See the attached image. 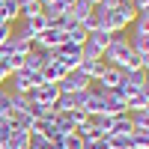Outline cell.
Here are the masks:
<instances>
[{
    "label": "cell",
    "mask_w": 149,
    "mask_h": 149,
    "mask_svg": "<svg viewBox=\"0 0 149 149\" xmlns=\"http://www.w3.org/2000/svg\"><path fill=\"white\" fill-rule=\"evenodd\" d=\"M134 18H137V9H134L131 3H122V6H110L104 12V21H102V30L107 33H122L128 27V24H134Z\"/></svg>",
    "instance_id": "cell-1"
},
{
    "label": "cell",
    "mask_w": 149,
    "mask_h": 149,
    "mask_svg": "<svg viewBox=\"0 0 149 149\" xmlns=\"http://www.w3.org/2000/svg\"><path fill=\"white\" fill-rule=\"evenodd\" d=\"M9 84H12V93H21V95H27V93H33V90H39V86H42L45 81H42V72L18 69V72H12Z\"/></svg>",
    "instance_id": "cell-2"
},
{
    "label": "cell",
    "mask_w": 149,
    "mask_h": 149,
    "mask_svg": "<svg viewBox=\"0 0 149 149\" xmlns=\"http://www.w3.org/2000/svg\"><path fill=\"white\" fill-rule=\"evenodd\" d=\"M131 54V45H128V36H122V33H113V39H110V45L104 48V54H102V60L107 66H122V60H125Z\"/></svg>",
    "instance_id": "cell-3"
},
{
    "label": "cell",
    "mask_w": 149,
    "mask_h": 149,
    "mask_svg": "<svg viewBox=\"0 0 149 149\" xmlns=\"http://www.w3.org/2000/svg\"><path fill=\"white\" fill-rule=\"evenodd\" d=\"M63 42H66V33L60 30L57 24H48V27H45V30H42L39 36H36V45H33V48H45V51H57V48L63 45Z\"/></svg>",
    "instance_id": "cell-4"
},
{
    "label": "cell",
    "mask_w": 149,
    "mask_h": 149,
    "mask_svg": "<svg viewBox=\"0 0 149 149\" xmlns=\"http://www.w3.org/2000/svg\"><path fill=\"white\" fill-rule=\"evenodd\" d=\"M57 86H60V93H84V90L93 86V81L86 78L81 69H74V72H66V78L60 81Z\"/></svg>",
    "instance_id": "cell-5"
},
{
    "label": "cell",
    "mask_w": 149,
    "mask_h": 149,
    "mask_svg": "<svg viewBox=\"0 0 149 149\" xmlns=\"http://www.w3.org/2000/svg\"><path fill=\"white\" fill-rule=\"evenodd\" d=\"M143 84H146V72L143 69H137V72H122V84L116 86V90L122 95H131V93H140Z\"/></svg>",
    "instance_id": "cell-6"
},
{
    "label": "cell",
    "mask_w": 149,
    "mask_h": 149,
    "mask_svg": "<svg viewBox=\"0 0 149 149\" xmlns=\"http://www.w3.org/2000/svg\"><path fill=\"white\" fill-rule=\"evenodd\" d=\"M27 98H30V102L45 104V107H54V104H57V98H60V86H57V84H42L39 90L27 93Z\"/></svg>",
    "instance_id": "cell-7"
},
{
    "label": "cell",
    "mask_w": 149,
    "mask_h": 149,
    "mask_svg": "<svg viewBox=\"0 0 149 149\" xmlns=\"http://www.w3.org/2000/svg\"><path fill=\"white\" fill-rule=\"evenodd\" d=\"M98 90H116V86L122 84V69L116 66H104V72L98 74V81H93Z\"/></svg>",
    "instance_id": "cell-8"
},
{
    "label": "cell",
    "mask_w": 149,
    "mask_h": 149,
    "mask_svg": "<svg viewBox=\"0 0 149 149\" xmlns=\"http://www.w3.org/2000/svg\"><path fill=\"white\" fill-rule=\"evenodd\" d=\"M104 12H107V6H104V3H95V6H90V12H86V18L81 21V27H84L86 33L98 30V27H102V21H104Z\"/></svg>",
    "instance_id": "cell-9"
},
{
    "label": "cell",
    "mask_w": 149,
    "mask_h": 149,
    "mask_svg": "<svg viewBox=\"0 0 149 149\" xmlns=\"http://www.w3.org/2000/svg\"><path fill=\"white\" fill-rule=\"evenodd\" d=\"M84 110H86V116H93V113H107V110H104V95H102V90H98V86H90Z\"/></svg>",
    "instance_id": "cell-10"
},
{
    "label": "cell",
    "mask_w": 149,
    "mask_h": 149,
    "mask_svg": "<svg viewBox=\"0 0 149 149\" xmlns=\"http://www.w3.org/2000/svg\"><path fill=\"white\" fill-rule=\"evenodd\" d=\"M63 78H66V69L60 66L57 60H51V63L42 69V81H45V84H60Z\"/></svg>",
    "instance_id": "cell-11"
},
{
    "label": "cell",
    "mask_w": 149,
    "mask_h": 149,
    "mask_svg": "<svg viewBox=\"0 0 149 149\" xmlns=\"http://www.w3.org/2000/svg\"><path fill=\"white\" fill-rule=\"evenodd\" d=\"M86 12H90V3H86V0H74V3H69V9H66V18L72 24H81L86 18Z\"/></svg>",
    "instance_id": "cell-12"
},
{
    "label": "cell",
    "mask_w": 149,
    "mask_h": 149,
    "mask_svg": "<svg viewBox=\"0 0 149 149\" xmlns=\"http://www.w3.org/2000/svg\"><path fill=\"white\" fill-rule=\"evenodd\" d=\"M66 9H69V3H66V0H51V3H45V6H42L45 18L51 21V24H54L57 18H63V15H66Z\"/></svg>",
    "instance_id": "cell-13"
},
{
    "label": "cell",
    "mask_w": 149,
    "mask_h": 149,
    "mask_svg": "<svg viewBox=\"0 0 149 149\" xmlns=\"http://www.w3.org/2000/svg\"><path fill=\"white\" fill-rule=\"evenodd\" d=\"M104 66H107L104 60H81V66H78V69H81L90 81H98V74L104 72Z\"/></svg>",
    "instance_id": "cell-14"
},
{
    "label": "cell",
    "mask_w": 149,
    "mask_h": 149,
    "mask_svg": "<svg viewBox=\"0 0 149 149\" xmlns=\"http://www.w3.org/2000/svg\"><path fill=\"white\" fill-rule=\"evenodd\" d=\"M90 125L95 128V134H98V137H102V134H110L113 116H110V113H93V116H90Z\"/></svg>",
    "instance_id": "cell-15"
},
{
    "label": "cell",
    "mask_w": 149,
    "mask_h": 149,
    "mask_svg": "<svg viewBox=\"0 0 149 149\" xmlns=\"http://www.w3.org/2000/svg\"><path fill=\"white\" fill-rule=\"evenodd\" d=\"M0 18H3L6 24H15L21 18V9H18L15 0H0Z\"/></svg>",
    "instance_id": "cell-16"
},
{
    "label": "cell",
    "mask_w": 149,
    "mask_h": 149,
    "mask_svg": "<svg viewBox=\"0 0 149 149\" xmlns=\"http://www.w3.org/2000/svg\"><path fill=\"white\" fill-rule=\"evenodd\" d=\"M54 128H57L60 134H72L74 128H78V122H74L72 113H60V110H57V116H54Z\"/></svg>",
    "instance_id": "cell-17"
},
{
    "label": "cell",
    "mask_w": 149,
    "mask_h": 149,
    "mask_svg": "<svg viewBox=\"0 0 149 149\" xmlns=\"http://www.w3.org/2000/svg\"><path fill=\"white\" fill-rule=\"evenodd\" d=\"M134 125H131V116L128 113H116L113 116V125H110V134H131Z\"/></svg>",
    "instance_id": "cell-18"
},
{
    "label": "cell",
    "mask_w": 149,
    "mask_h": 149,
    "mask_svg": "<svg viewBox=\"0 0 149 149\" xmlns=\"http://www.w3.org/2000/svg\"><path fill=\"white\" fill-rule=\"evenodd\" d=\"M30 146V131H12L9 140H6V149H27Z\"/></svg>",
    "instance_id": "cell-19"
},
{
    "label": "cell",
    "mask_w": 149,
    "mask_h": 149,
    "mask_svg": "<svg viewBox=\"0 0 149 149\" xmlns=\"http://www.w3.org/2000/svg\"><path fill=\"white\" fill-rule=\"evenodd\" d=\"M128 116H131L134 131H146L149 134V113H146V110H137V113H128Z\"/></svg>",
    "instance_id": "cell-20"
},
{
    "label": "cell",
    "mask_w": 149,
    "mask_h": 149,
    "mask_svg": "<svg viewBox=\"0 0 149 149\" xmlns=\"http://www.w3.org/2000/svg\"><path fill=\"white\" fill-rule=\"evenodd\" d=\"M128 149H149V134H146V131H131Z\"/></svg>",
    "instance_id": "cell-21"
},
{
    "label": "cell",
    "mask_w": 149,
    "mask_h": 149,
    "mask_svg": "<svg viewBox=\"0 0 149 149\" xmlns=\"http://www.w3.org/2000/svg\"><path fill=\"white\" fill-rule=\"evenodd\" d=\"M24 24H27V27H30V30H33L36 36H39V33H42V30H45V27H48V24H51V21L45 18V12H39V15H33V18H27Z\"/></svg>",
    "instance_id": "cell-22"
},
{
    "label": "cell",
    "mask_w": 149,
    "mask_h": 149,
    "mask_svg": "<svg viewBox=\"0 0 149 149\" xmlns=\"http://www.w3.org/2000/svg\"><path fill=\"white\" fill-rule=\"evenodd\" d=\"M86 36H90V33H86V30L81 27V24H74L72 30H66V39H69V42H74V45H78V48H81V45L86 42Z\"/></svg>",
    "instance_id": "cell-23"
},
{
    "label": "cell",
    "mask_w": 149,
    "mask_h": 149,
    "mask_svg": "<svg viewBox=\"0 0 149 149\" xmlns=\"http://www.w3.org/2000/svg\"><path fill=\"white\" fill-rule=\"evenodd\" d=\"M42 6H45L42 0H27V3L21 6V18L27 21V18H33V15H39V12H42Z\"/></svg>",
    "instance_id": "cell-24"
},
{
    "label": "cell",
    "mask_w": 149,
    "mask_h": 149,
    "mask_svg": "<svg viewBox=\"0 0 149 149\" xmlns=\"http://www.w3.org/2000/svg\"><path fill=\"white\" fill-rule=\"evenodd\" d=\"M15 131V122H12V116H0V146H6L9 134Z\"/></svg>",
    "instance_id": "cell-25"
},
{
    "label": "cell",
    "mask_w": 149,
    "mask_h": 149,
    "mask_svg": "<svg viewBox=\"0 0 149 149\" xmlns=\"http://www.w3.org/2000/svg\"><path fill=\"white\" fill-rule=\"evenodd\" d=\"M63 149H84V137H81L78 131L66 134V137H63Z\"/></svg>",
    "instance_id": "cell-26"
},
{
    "label": "cell",
    "mask_w": 149,
    "mask_h": 149,
    "mask_svg": "<svg viewBox=\"0 0 149 149\" xmlns=\"http://www.w3.org/2000/svg\"><path fill=\"white\" fill-rule=\"evenodd\" d=\"M134 33H146L149 36V12H137V18H134Z\"/></svg>",
    "instance_id": "cell-27"
},
{
    "label": "cell",
    "mask_w": 149,
    "mask_h": 149,
    "mask_svg": "<svg viewBox=\"0 0 149 149\" xmlns=\"http://www.w3.org/2000/svg\"><path fill=\"white\" fill-rule=\"evenodd\" d=\"M27 149H54V146H51V140L45 134H30V146Z\"/></svg>",
    "instance_id": "cell-28"
},
{
    "label": "cell",
    "mask_w": 149,
    "mask_h": 149,
    "mask_svg": "<svg viewBox=\"0 0 149 149\" xmlns=\"http://www.w3.org/2000/svg\"><path fill=\"white\" fill-rule=\"evenodd\" d=\"M128 137H131V134H107L110 149H128Z\"/></svg>",
    "instance_id": "cell-29"
},
{
    "label": "cell",
    "mask_w": 149,
    "mask_h": 149,
    "mask_svg": "<svg viewBox=\"0 0 149 149\" xmlns=\"http://www.w3.org/2000/svg\"><path fill=\"white\" fill-rule=\"evenodd\" d=\"M24 60H27V54H12V57H6V63L12 72H18V69H24Z\"/></svg>",
    "instance_id": "cell-30"
},
{
    "label": "cell",
    "mask_w": 149,
    "mask_h": 149,
    "mask_svg": "<svg viewBox=\"0 0 149 149\" xmlns=\"http://www.w3.org/2000/svg\"><path fill=\"white\" fill-rule=\"evenodd\" d=\"M0 116H9V93L0 86Z\"/></svg>",
    "instance_id": "cell-31"
},
{
    "label": "cell",
    "mask_w": 149,
    "mask_h": 149,
    "mask_svg": "<svg viewBox=\"0 0 149 149\" xmlns=\"http://www.w3.org/2000/svg\"><path fill=\"white\" fill-rule=\"evenodd\" d=\"M9 78H12V69H9V63H6V60H0V86H3Z\"/></svg>",
    "instance_id": "cell-32"
},
{
    "label": "cell",
    "mask_w": 149,
    "mask_h": 149,
    "mask_svg": "<svg viewBox=\"0 0 149 149\" xmlns=\"http://www.w3.org/2000/svg\"><path fill=\"white\" fill-rule=\"evenodd\" d=\"M12 33H15V30H12V24H6V21L0 24V45H3V42L9 39V36H12Z\"/></svg>",
    "instance_id": "cell-33"
},
{
    "label": "cell",
    "mask_w": 149,
    "mask_h": 149,
    "mask_svg": "<svg viewBox=\"0 0 149 149\" xmlns=\"http://www.w3.org/2000/svg\"><path fill=\"white\" fill-rule=\"evenodd\" d=\"M131 6L137 12H149V0H131Z\"/></svg>",
    "instance_id": "cell-34"
},
{
    "label": "cell",
    "mask_w": 149,
    "mask_h": 149,
    "mask_svg": "<svg viewBox=\"0 0 149 149\" xmlns=\"http://www.w3.org/2000/svg\"><path fill=\"white\" fill-rule=\"evenodd\" d=\"M143 72H146V84H143V93L149 95V69H143Z\"/></svg>",
    "instance_id": "cell-35"
},
{
    "label": "cell",
    "mask_w": 149,
    "mask_h": 149,
    "mask_svg": "<svg viewBox=\"0 0 149 149\" xmlns=\"http://www.w3.org/2000/svg\"><path fill=\"white\" fill-rule=\"evenodd\" d=\"M86 3H90V6H95V3H102V0H86Z\"/></svg>",
    "instance_id": "cell-36"
},
{
    "label": "cell",
    "mask_w": 149,
    "mask_h": 149,
    "mask_svg": "<svg viewBox=\"0 0 149 149\" xmlns=\"http://www.w3.org/2000/svg\"><path fill=\"white\" fill-rule=\"evenodd\" d=\"M15 3H18V9H21V6H24V3H27V0H15Z\"/></svg>",
    "instance_id": "cell-37"
},
{
    "label": "cell",
    "mask_w": 149,
    "mask_h": 149,
    "mask_svg": "<svg viewBox=\"0 0 149 149\" xmlns=\"http://www.w3.org/2000/svg\"><path fill=\"white\" fill-rule=\"evenodd\" d=\"M143 110H146V113H149V95H146V107H143Z\"/></svg>",
    "instance_id": "cell-38"
},
{
    "label": "cell",
    "mask_w": 149,
    "mask_h": 149,
    "mask_svg": "<svg viewBox=\"0 0 149 149\" xmlns=\"http://www.w3.org/2000/svg\"><path fill=\"white\" fill-rule=\"evenodd\" d=\"M42 3H51V0H42Z\"/></svg>",
    "instance_id": "cell-39"
},
{
    "label": "cell",
    "mask_w": 149,
    "mask_h": 149,
    "mask_svg": "<svg viewBox=\"0 0 149 149\" xmlns=\"http://www.w3.org/2000/svg\"><path fill=\"white\" fill-rule=\"evenodd\" d=\"M66 3H74V0H66Z\"/></svg>",
    "instance_id": "cell-40"
},
{
    "label": "cell",
    "mask_w": 149,
    "mask_h": 149,
    "mask_svg": "<svg viewBox=\"0 0 149 149\" xmlns=\"http://www.w3.org/2000/svg\"><path fill=\"white\" fill-rule=\"evenodd\" d=\"M0 60H3V57H0Z\"/></svg>",
    "instance_id": "cell-41"
}]
</instances>
